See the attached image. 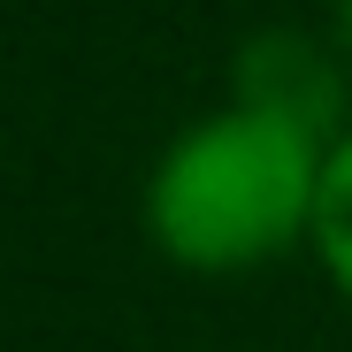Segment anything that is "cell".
Listing matches in <instances>:
<instances>
[{
  "instance_id": "1",
  "label": "cell",
  "mask_w": 352,
  "mask_h": 352,
  "mask_svg": "<svg viewBox=\"0 0 352 352\" xmlns=\"http://www.w3.org/2000/svg\"><path fill=\"white\" fill-rule=\"evenodd\" d=\"M322 161L329 146H314L307 131L261 107H230L168 146L146 222L184 268H253L283 253L299 230H314Z\"/></svg>"
},
{
  "instance_id": "2",
  "label": "cell",
  "mask_w": 352,
  "mask_h": 352,
  "mask_svg": "<svg viewBox=\"0 0 352 352\" xmlns=\"http://www.w3.org/2000/svg\"><path fill=\"white\" fill-rule=\"evenodd\" d=\"M238 107H261V115H276V123L307 131L314 146H329V131L344 123L337 54L299 38V31H261L238 54Z\"/></svg>"
},
{
  "instance_id": "3",
  "label": "cell",
  "mask_w": 352,
  "mask_h": 352,
  "mask_svg": "<svg viewBox=\"0 0 352 352\" xmlns=\"http://www.w3.org/2000/svg\"><path fill=\"white\" fill-rule=\"evenodd\" d=\"M314 245L329 261V276L352 291V138L329 146L322 161V199H314Z\"/></svg>"
},
{
  "instance_id": "4",
  "label": "cell",
  "mask_w": 352,
  "mask_h": 352,
  "mask_svg": "<svg viewBox=\"0 0 352 352\" xmlns=\"http://www.w3.org/2000/svg\"><path fill=\"white\" fill-rule=\"evenodd\" d=\"M329 8H337V54L352 62V0H329Z\"/></svg>"
}]
</instances>
